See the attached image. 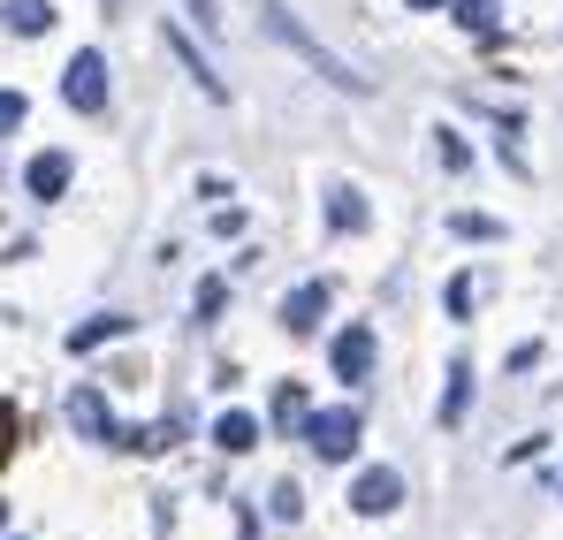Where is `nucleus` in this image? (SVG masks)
Here are the masks:
<instances>
[{
    "instance_id": "obj_4",
    "label": "nucleus",
    "mask_w": 563,
    "mask_h": 540,
    "mask_svg": "<svg viewBox=\"0 0 563 540\" xmlns=\"http://www.w3.org/2000/svg\"><path fill=\"white\" fill-rule=\"evenodd\" d=\"M396 503H404V480H396L388 464H374V472H358V487H351V510H358V518H388Z\"/></svg>"
},
{
    "instance_id": "obj_6",
    "label": "nucleus",
    "mask_w": 563,
    "mask_h": 540,
    "mask_svg": "<svg viewBox=\"0 0 563 540\" xmlns=\"http://www.w3.org/2000/svg\"><path fill=\"white\" fill-rule=\"evenodd\" d=\"M320 312H328V282H305V289L282 297V328H289V335H312Z\"/></svg>"
},
{
    "instance_id": "obj_12",
    "label": "nucleus",
    "mask_w": 563,
    "mask_h": 540,
    "mask_svg": "<svg viewBox=\"0 0 563 540\" xmlns=\"http://www.w3.org/2000/svg\"><path fill=\"white\" fill-rule=\"evenodd\" d=\"M213 442H221L229 456H244L252 442H260V419H252V411H221V419H213Z\"/></svg>"
},
{
    "instance_id": "obj_2",
    "label": "nucleus",
    "mask_w": 563,
    "mask_h": 540,
    "mask_svg": "<svg viewBox=\"0 0 563 540\" xmlns=\"http://www.w3.org/2000/svg\"><path fill=\"white\" fill-rule=\"evenodd\" d=\"M267 23H275V38H289V46H297V54H305V62L320 69V77H335V85H343V91H366V77H351V69H343L335 54H320V46H312V38L297 31V15H289L282 0H267Z\"/></svg>"
},
{
    "instance_id": "obj_11",
    "label": "nucleus",
    "mask_w": 563,
    "mask_h": 540,
    "mask_svg": "<svg viewBox=\"0 0 563 540\" xmlns=\"http://www.w3.org/2000/svg\"><path fill=\"white\" fill-rule=\"evenodd\" d=\"M0 23H8L15 38H38V31H54V8H46V0H8Z\"/></svg>"
},
{
    "instance_id": "obj_25",
    "label": "nucleus",
    "mask_w": 563,
    "mask_h": 540,
    "mask_svg": "<svg viewBox=\"0 0 563 540\" xmlns=\"http://www.w3.org/2000/svg\"><path fill=\"white\" fill-rule=\"evenodd\" d=\"M404 8H450V0H404Z\"/></svg>"
},
{
    "instance_id": "obj_27",
    "label": "nucleus",
    "mask_w": 563,
    "mask_h": 540,
    "mask_svg": "<svg viewBox=\"0 0 563 540\" xmlns=\"http://www.w3.org/2000/svg\"><path fill=\"white\" fill-rule=\"evenodd\" d=\"M487 8H495V0H487Z\"/></svg>"
},
{
    "instance_id": "obj_9",
    "label": "nucleus",
    "mask_w": 563,
    "mask_h": 540,
    "mask_svg": "<svg viewBox=\"0 0 563 540\" xmlns=\"http://www.w3.org/2000/svg\"><path fill=\"white\" fill-rule=\"evenodd\" d=\"M366 221H374V206H366L351 183H335V190H328V229H343V236H351V229H366Z\"/></svg>"
},
{
    "instance_id": "obj_22",
    "label": "nucleus",
    "mask_w": 563,
    "mask_h": 540,
    "mask_svg": "<svg viewBox=\"0 0 563 540\" xmlns=\"http://www.w3.org/2000/svg\"><path fill=\"white\" fill-rule=\"evenodd\" d=\"M15 456V404H0V464Z\"/></svg>"
},
{
    "instance_id": "obj_8",
    "label": "nucleus",
    "mask_w": 563,
    "mask_h": 540,
    "mask_svg": "<svg viewBox=\"0 0 563 540\" xmlns=\"http://www.w3.org/2000/svg\"><path fill=\"white\" fill-rule=\"evenodd\" d=\"M23 183H31V198H62V190H69V153H38V161L23 168Z\"/></svg>"
},
{
    "instance_id": "obj_20",
    "label": "nucleus",
    "mask_w": 563,
    "mask_h": 540,
    "mask_svg": "<svg viewBox=\"0 0 563 540\" xmlns=\"http://www.w3.org/2000/svg\"><path fill=\"white\" fill-rule=\"evenodd\" d=\"M23 114H31V99H23V91H0V137H8Z\"/></svg>"
},
{
    "instance_id": "obj_21",
    "label": "nucleus",
    "mask_w": 563,
    "mask_h": 540,
    "mask_svg": "<svg viewBox=\"0 0 563 540\" xmlns=\"http://www.w3.org/2000/svg\"><path fill=\"white\" fill-rule=\"evenodd\" d=\"M434 153H442V168H465V137H450V130H434Z\"/></svg>"
},
{
    "instance_id": "obj_18",
    "label": "nucleus",
    "mask_w": 563,
    "mask_h": 540,
    "mask_svg": "<svg viewBox=\"0 0 563 540\" xmlns=\"http://www.w3.org/2000/svg\"><path fill=\"white\" fill-rule=\"evenodd\" d=\"M450 229H457V236H479V244L503 236V221H487V213H450Z\"/></svg>"
},
{
    "instance_id": "obj_19",
    "label": "nucleus",
    "mask_w": 563,
    "mask_h": 540,
    "mask_svg": "<svg viewBox=\"0 0 563 540\" xmlns=\"http://www.w3.org/2000/svg\"><path fill=\"white\" fill-rule=\"evenodd\" d=\"M221 305H229V282H221V274H206V282H198V320H213Z\"/></svg>"
},
{
    "instance_id": "obj_5",
    "label": "nucleus",
    "mask_w": 563,
    "mask_h": 540,
    "mask_svg": "<svg viewBox=\"0 0 563 540\" xmlns=\"http://www.w3.org/2000/svg\"><path fill=\"white\" fill-rule=\"evenodd\" d=\"M335 381H374V328H343L335 335Z\"/></svg>"
},
{
    "instance_id": "obj_16",
    "label": "nucleus",
    "mask_w": 563,
    "mask_h": 540,
    "mask_svg": "<svg viewBox=\"0 0 563 540\" xmlns=\"http://www.w3.org/2000/svg\"><path fill=\"white\" fill-rule=\"evenodd\" d=\"M472 297H479V282H472V274H450V289H442L450 320H472Z\"/></svg>"
},
{
    "instance_id": "obj_14",
    "label": "nucleus",
    "mask_w": 563,
    "mask_h": 540,
    "mask_svg": "<svg viewBox=\"0 0 563 540\" xmlns=\"http://www.w3.org/2000/svg\"><path fill=\"white\" fill-rule=\"evenodd\" d=\"M472 404V365H450V396H442V427H457Z\"/></svg>"
},
{
    "instance_id": "obj_15",
    "label": "nucleus",
    "mask_w": 563,
    "mask_h": 540,
    "mask_svg": "<svg viewBox=\"0 0 563 540\" xmlns=\"http://www.w3.org/2000/svg\"><path fill=\"white\" fill-rule=\"evenodd\" d=\"M275 427H305V388H297V381L275 388Z\"/></svg>"
},
{
    "instance_id": "obj_7",
    "label": "nucleus",
    "mask_w": 563,
    "mask_h": 540,
    "mask_svg": "<svg viewBox=\"0 0 563 540\" xmlns=\"http://www.w3.org/2000/svg\"><path fill=\"white\" fill-rule=\"evenodd\" d=\"M69 427H77V434H92V442H114V411H107V396H99V388H77V396H69Z\"/></svg>"
},
{
    "instance_id": "obj_1",
    "label": "nucleus",
    "mask_w": 563,
    "mask_h": 540,
    "mask_svg": "<svg viewBox=\"0 0 563 540\" xmlns=\"http://www.w3.org/2000/svg\"><path fill=\"white\" fill-rule=\"evenodd\" d=\"M358 434H366V419H358L351 404H335V411H305V442H312V456H328V464H343V456L358 450Z\"/></svg>"
},
{
    "instance_id": "obj_26",
    "label": "nucleus",
    "mask_w": 563,
    "mask_h": 540,
    "mask_svg": "<svg viewBox=\"0 0 563 540\" xmlns=\"http://www.w3.org/2000/svg\"><path fill=\"white\" fill-rule=\"evenodd\" d=\"M0 518H8V503H0Z\"/></svg>"
},
{
    "instance_id": "obj_17",
    "label": "nucleus",
    "mask_w": 563,
    "mask_h": 540,
    "mask_svg": "<svg viewBox=\"0 0 563 540\" xmlns=\"http://www.w3.org/2000/svg\"><path fill=\"white\" fill-rule=\"evenodd\" d=\"M457 23H465L472 38H495V8L487 0H457Z\"/></svg>"
},
{
    "instance_id": "obj_13",
    "label": "nucleus",
    "mask_w": 563,
    "mask_h": 540,
    "mask_svg": "<svg viewBox=\"0 0 563 540\" xmlns=\"http://www.w3.org/2000/svg\"><path fill=\"white\" fill-rule=\"evenodd\" d=\"M168 46H176V54H184V69H190V77H198V85H206V99H229V85H221V77H213V69H206V62H198V46H190L184 31H168Z\"/></svg>"
},
{
    "instance_id": "obj_24",
    "label": "nucleus",
    "mask_w": 563,
    "mask_h": 540,
    "mask_svg": "<svg viewBox=\"0 0 563 540\" xmlns=\"http://www.w3.org/2000/svg\"><path fill=\"white\" fill-rule=\"evenodd\" d=\"M190 8H198V23H206V31H213V23H221V15H213V0H190Z\"/></svg>"
},
{
    "instance_id": "obj_3",
    "label": "nucleus",
    "mask_w": 563,
    "mask_h": 540,
    "mask_svg": "<svg viewBox=\"0 0 563 540\" xmlns=\"http://www.w3.org/2000/svg\"><path fill=\"white\" fill-rule=\"evenodd\" d=\"M62 99H69L77 114H99V107H107V62H99L92 46H85V54L62 69Z\"/></svg>"
},
{
    "instance_id": "obj_23",
    "label": "nucleus",
    "mask_w": 563,
    "mask_h": 540,
    "mask_svg": "<svg viewBox=\"0 0 563 540\" xmlns=\"http://www.w3.org/2000/svg\"><path fill=\"white\" fill-rule=\"evenodd\" d=\"M297 510H305V495H297V487L282 480V487H275V518H297Z\"/></svg>"
},
{
    "instance_id": "obj_10",
    "label": "nucleus",
    "mask_w": 563,
    "mask_h": 540,
    "mask_svg": "<svg viewBox=\"0 0 563 540\" xmlns=\"http://www.w3.org/2000/svg\"><path fill=\"white\" fill-rule=\"evenodd\" d=\"M130 328H137L130 312H99L85 328H69V351H99V343H114V335H130Z\"/></svg>"
}]
</instances>
